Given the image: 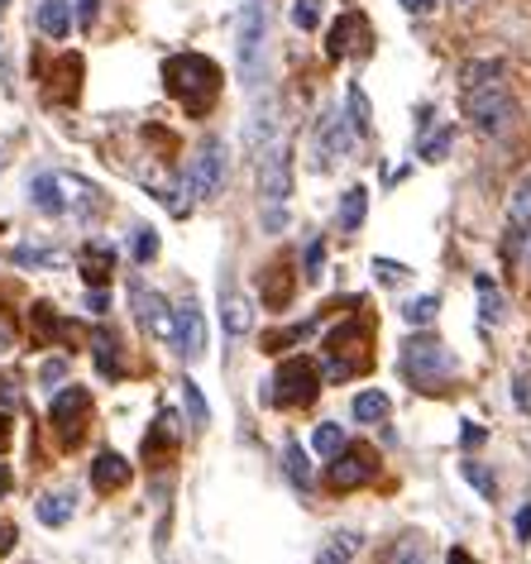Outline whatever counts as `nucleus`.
I'll use <instances>...</instances> for the list:
<instances>
[{
    "instance_id": "22",
    "label": "nucleus",
    "mask_w": 531,
    "mask_h": 564,
    "mask_svg": "<svg viewBox=\"0 0 531 564\" xmlns=\"http://www.w3.org/2000/svg\"><path fill=\"white\" fill-rule=\"evenodd\" d=\"M383 560H388V564H431V545H426V535L408 531V535H398V541L388 545Z\"/></svg>"
},
{
    "instance_id": "41",
    "label": "nucleus",
    "mask_w": 531,
    "mask_h": 564,
    "mask_svg": "<svg viewBox=\"0 0 531 564\" xmlns=\"http://www.w3.org/2000/svg\"><path fill=\"white\" fill-rule=\"evenodd\" d=\"M321 259H326V245H321V239H312V245H306V282L321 278Z\"/></svg>"
},
{
    "instance_id": "40",
    "label": "nucleus",
    "mask_w": 531,
    "mask_h": 564,
    "mask_svg": "<svg viewBox=\"0 0 531 564\" xmlns=\"http://www.w3.org/2000/svg\"><path fill=\"white\" fill-rule=\"evenodd\" d=\"M153 253H159V235H153V230H139V239H134V259H139V263H149Z\"/></svg>"
},
{
    "instance_id": "53",
    "label": "nucleus",
    "mask_w": 531,
    "mask_h": 564,
    "mask_svg": "<svg viewBox=\"0 0 531 564\" xmlns=\"http://www.w3.org/2000/svg\"><path fill=\"white\" fill-rule=\"evenodd\" d=\"M10 345H15V335H10L6 326H0V355H6V349H10Z\"/></svg>"
},
{
    "instance_id": "54",
    "label": "nucleus",
    "mask_w": 531,
    "mask_h": 564,
    "mask_svg": "<svg viewBox=\"0 0 531 564\" xmlns=\"http://www.w3.org/2000/svg\"><path fill=\"white\" fill-rule=\"evenodd\" d=\"M10 484H15V478H10V469H0V498L10 492Z\"/></svg>"
},
{
    "instance_id": "38",
    "label": "nucleus",
    "mask_w": 531,
    "mask_h": 564,
    "mask_svg": "<svg viewBox=\"0 0 531 564\" xmlns=\"http://www.w3.org/2000/svg\"><path fill=\"white\" fill-rule=\"evenodd\" d=\"M292 297V278L283 273V263H273V282H269V306H288Z\"/></svg>"
},
{
    "instance_id": "44",
    "label": "nucleus",
    "mask_w": 531,
    "mask_h": 564,
    "mask_svg": "<svg viewBox=\"0 0 531 564\" xmlns=\"http://www.w3.org/2000/svg\"><path fill=\"white\" fill-rule=\"evenodd\" d=\"M63 378H67V359H48V364H44V388L53 392V388L63 383Z\"/></svg>"
},
{
    "instance_id": "49",
    "label": "nucleus",
    "mask_w": 531,
    "mask_h": 564,
    "mask_svg": "<svg viewBox=\"0 0 531 564\" xmlns=\"http://www.w3.org/2000/svg\"><path fill=\"white\" fill-rule=\"evenodd\" d=\"M402 10H408V15H431V10H436V0H402Z\"/></svg>"
},
{
    "instance_id": "50",
    "label": "nucleus",
    "mask_w": 531,
    "mask_h": 564,
    "mask_svg": "<svg viewBox=\"0 0 531 564\" xmlns=\"http://www.w3.org/2000/svg\"><path fill=\"white\" fill-rule=\"evenodd\" d=\"M10 545H15V527H10V521H0V555H6Z\"/></svg>"
},
{
    "instance_id": "48",
    "label": "nucleus",
    "mask_w": 531,
    "mask_h": 564,
    "mask_svg": "<svg viewBox=\"0 0 531 564\" xmlns=\"http://www.w3.org/2000/svg\"><path fill=\"white\" fill-rule=\"evenodd\" d=\"M517 541H531V502L517 512Z\"/></svg>"
},
{
    "instance_id": "46",
    "label": "nucleus",
    "mask_w": 531,
    "mask_h": 564,
    "mask_svg": "<svg viewBox=\"0 0 531 564\" xmlns=\"http://www.w3.org/2000/svg\"><path fill=\"white\" fill-rule=\"evenodd\" d=\"M96 10H101V0H77V20H82V30H91Z\"/></svg>"
},
{
    "instance_id": "18",
    "label": "nucleus",
    "mask_w": 531,
    "mask_h": 564,
    "mask_svg": "<svg viewBox=\"0 0 531 564\" xmlns=\"http://www.w3.org/2000/svg\"><path fill=\"white\" fill-rule=\"evenodd\" d=\"M34 30L44 39H67V30H73V0H39Z\"/></svg>"
},
{
    "instance_id": "5",
    "label": "nucleus",
    "mask_w": 531,
    "mask_h": 564,
    "mask_svg": "<svg viewBox=\"0 0 531 564\" xmlns=\"http://www.w3.org/2000/svg\"><path fill=\"white\" fill-rule=\"evenodd\" d=\"M226 177H230L226 144H220V139H206V144H202L197 153H192L183 187L192 192V202H212V196H220V192H226Z\"/></svg>"
},
{
    "instance_id": "39",
    "label": "nucleus",
    "mask_w": 531,
    "mask_h": 564,
    "mask_svg": "<svg viewBox=\"0 0 531 564\" xmlns=\"http://www.w3.org/2000/svg\"><path fill=\"white\" fill-rule=\"evenodd\" d=\"M451 144H455V130H441V134H431L426 144H422V159H426V163H441V159H445V149H451Z\"/></svg>"
},
{
    "instance_id": "2",
    "label": "nucleus",
    "mask_w": 531,
    "mask_h": 564,
    "mask_svg": "<svg viewBox=\"0 0 531 564\" xmlns=\"http://www.w3.org/2000/svg\"><path fill=\"white\" fill-rule=\"evenodd\" d=\"M163 87L187 116H206L220 96V67L202 53H177V58L163 63Z\"/></svg>"
},
{
    "instance_id": "42",
    "label": "nucleus",
    "mask_w": 531,
    "mask_h": 564,
    "mask_svg": "<svg viewBox=\"0 0 531 564\" xmlns=\"http://www.w3.org/2000/svg\"><path fill=\"white\" fill-rule=\"evenodd\" d=\"M0 406H20V378L0 373Z\"/></svg>"
},
{
    "instance_id": "27",
    "label": "nucleus",
    "mask_w": 531,
    "mask_h": 564,
    "mask_svg": "<svg viewBox=\"0 0 531 564\" xmlns=\"http://www.w3.org/2000/svg\"><path fill=\"white\" fill-rule=\"evenodd\" d=\"M283 469L292 478V488H302V492H312V459H306V449L297 441H288L283 449Z\"/></svg>"
},
{
    "instance_id": "12",
    "label": "nucleus",
    "mask_w": 531,
    "mask_h": 564,
    "mask_svg": "<svg viewBox=\"0 0 531 564\" xmlns=\"http://www.w3.org/2000/svg\"><path fill=\"white\" fill-rule=\"evenodd\" d=\"M355 124L345 120V110H326L316 124V149H321V163H335L345 153H355Z\"/></svg>"
},
{
    "instance_id": "28",
    "label": "nucleus",
    "mask_w": 531,
    "mask_h": 564,
    "mask_svg": "<svg viewBox=\"0 0 531 564\" xmlns=\"http://www.w3.org/2000/svg\"><path fill=\"white\" fill-rule=\"evenodd\" d=\"M34 512L44 527H67V521H73V498H67V492H44Z\"/></svg>"
},
{
    "instance_id": "20",
    "label": "nucleus",
    "mask_w": 531,
    "mask_h": 564,
    "mask_svg": "<svg viewBox=\"0 0 531 564\" xmlns=\"http://www.w3.org/2000/svg\"><path fill=\"white\" fill-rule=\"evenodd\" d=\"M474 292H479V321L484 326H502L508 316V302H502V288L494 278H474Z\"/></svg>"
},
{
    "instance_id": "30",
    "label": "nucleus",
    "mask_w": 531,
    "mask_h": 564,
    "mask_svg": "<svg viewBox=\"0 0 531 564\" xmlns=\"http://www.w3.org/2000/svg\"><path fill=\"white\" fill-rule=\"evenodd\" d=\"M183 402H187V421H192V431H206V421H212V406H206V398H202V388L192 383H183Z\"/></svg>"
},
{
    "instance_id": "11",
    "label": "nucleus",
    "mask_w": 531,
    "mask_h": 564,
    "mask_svg": "<svg viewBox=\"0 0 531 564\" xmlns=\"http://www.w3.org/2000/svg\"><path fill=\"white\" fill-rule=\"evenodd\" d=\"M326 53L330 58H365L369 53V20L359 15V10H345V15L330 24Z\"/></svg>"
},
{
    "instance_id": "36",
    "label": "nucleus",
    "mask_w": 531,
    "mask_h": 564,
    "mask_svg": "<svg viewBox=\"0 0 531 564\" xmlns=\"http://www.w3.org/2000/svg\"><path fill=\"white\" fill-rule=\"evenodd\" d=\"M459 469H465V478H469V484H474V488H479V492H484V498H494V492H498V478H494V474H488V469H484V464H479V459H465V464H459Z\"/></svg>"
},
{
    "instance_id": "37",
    "label": "nucleus",
    "mask_w": 531,
    "mask_h": 564,
    "mask_svg": "<svg viewBox=\"0 0 531 564\" xmlns=\"http://www.w3.org/2000/svg\"><path fill=\"white\" fill-rule=\"evenodd\" d=\"M292 24H297V30H316L321 24V0H297V6H292Z\"/></svg>"
},
{
    "instance_id": "24",
    "label": "nucleus",
    "mask_w": 531,
    "mask_h": 564,
    "mask_svg": "<svg viewBox=\"0 0 531 564\" xmlns=\"http://www.w3.org/2000/svg\"><path fill=\"white\" fill-rule=\"evenodd\" d=\"M173 445H177V426H173V412H163L159 421H153V431L144 435V459L159 464V459H163Z\"/></svg>"
},
{
    "instance_id": "31",
    "label": "nucleus",
    "mask_w": 531,
    "mask_h": 564,
    "mask_svg": "<svg viewBox=\"0 0 531 564\" xmlns=\"http://www.w3.org/2000/svg\"><path fill=\"white\" fill-rule=\"evenodd\" d=\"M355 416L365 421V426H379V421L388 416V398H383V392H359V398H355Z\"/></svg>"
},
{
    "instance_id": "6",
    "label": "nucleus",
    "mask_w": 531,
    "mask_h": 564,
    "mask_svg": "<svg viewBox=\"0 0 531 564\" xmlns=\"http://www.w3.org/2000/svg\"><path fill=\"white\" fill-rule=\"evenodd\" d=\"M321 392V369L312 359H288L283 369H278L273 388H269V402L273 406H306Z\"/></svg>"
},
{
    "instance_id": "47",
    "label": "nucleus",
    "mask_w": 531,
    "mask_h": 564,
    "mask_svg": "<svg viewBox=\"0 0 531 564\" xmlns=\"http://www.w3.org/2000/svg\"><path fill=\"white\" fill-rule=\"evenodd\" d=\"M87 306H91V312H96V316H106V306H110V297H106V288H91V292H87Z\"/></svg>"
},
{
    "instance_id": "55",
    "label": "nucleus",
    "mask_w": 531,
    "mask_h": 564,
    "mask_svg": "<svg viewBox=\"0 0 531 564\" xmlns=\"http://www.w3.org/2000/svg\"><path fill=\"white\" fill-rule=\"evenodd\" d=\"M0 167H6V153H0Z\"/></svg>"
},
{
    "instance_id": "45",
    "label": "nucleus",
    "mask_w": 531,
    "mask_h": 564,
    "mask_svg": "<svg viewBox=\"0 0 531 564\" xmlns=\"http://www.w3.org/2000/svg\"><path fill=\"white\" fill-rule=\"evenodd\" d=\"M263 225H269V235H278L288 225V210L283 206H263Z\"/></svg>"
},
{
    "instance_id": "4",
    "label": "nucleus",
    "mask_w": 531,
    "mask_h": 564,
    "mask_svg": "<svg viewBox=\"0 0 531 564\" xmlns=\"http://www.w3.org/2000/svg\"><path fill=\"white\" fill-rule=\"evenodd\" d=\"M455 369H459L455 355L436 340V335H412V340L402 345V373H408L412 388L441 392V388L455 378Z\"/></svg>"
},
{
    "instance_id": "7",
    "label": "nucleus",
    "mask_w": 531,
    "mask_h": 564,
    "mask_svg": "<svg viewBox=\"0 0 531 564\" xmlns=\"http://www.w3.org/2000/svg\"><path fill=\"white\" fill-rule=\"evenodd\" d=\"M259 196L263 206H283L292 196V144L278 139L269 153H259Z\"/></svg>"
},
{
    "instance_id": "33",
    "label": "nucleus",
    "mask_w": 531,
    "mask_h": 564,
    "mask_svg": "<svg viewBox=\"0 0 531 564\" xmlns=\"http://www.w3.org/2000/svg\"><path fill=\"white\" fill-rule=\"evenodd\" d=\"M436 316H441V302L436 297H412L408 306H402V321H408V326H431Z\"/></svg>"
},
{
    "instance_id": "8",
    "label": "nucleus",
    "mask_w": 531,
    "mask_h": 564,
    "mask_svg": "<svg viewBox=\"0 0 531 564\" xmlns=\"http://www.w3.org/2000/svg\"><path fill=\"white\" fill-rule=\"evenodd\" d=\"M373 474H379V455H373L369 445H345L340 455L330 459L326 484H330L335 492H349V488H365Z\"/></svg>"
},
{
    "instance_id": "35",
    "label": "nucleus",
    "mask_w": 531,
    "mask_h": 564,
    "mask_svg": "<svg viewBox=\"0 0 531 564\" xmlns=\"http://www.w3.org/2000/svg\"><path fill=\"white\" fill-rule=\"evenodd\" d=\"M312 335V326H292V330H273V335H263V349L269 355H283L288 345H297V340H306Z\"/></svg>"
},
{
    "instance_id": "16",
    "label": "nucleus",
    "mask_w": 531,
    "mask_h": 564,
    "mask_svg": "<svg viewBox=\"0 0 531 564\" xmlns=\"http://www.w3.org/2000/svg\"><path fill=\"white\" fill-rule=\"evenodd\" d=\"M220 321H226V335L240 340V335L254 330V306H249L245 292H235L230 282H220Z\"/></svg>"
},
{
    "instance_id": "15",
    "label": "nucleus",
    "mask_w": 531,
    "mask_h": 564,
    "mask_svg": "<svg viewBox=\"0 0 531 564\" xmlns=\"http://www.w3.org/2000/svg\"><path fill=\"white\" fill-rule=\"evenodd\" d=\"M522 239H531V173L508 196V235H502V245L517 249Z\"/></svg>"
},
{
    "instance_id": "21",
    "label": "nucleus",
    "mask_w": 531,
    "mask_h": 564,
    "mask_svg": "<svg viewBox=\"0 0 531 564\" xmlns=\"http://www.w3.org/2000/svg\"><path fill=\"white\" fill-rule=\"evenodd\" d=\"M365 550V535L359 531H335L326 545H321V555H316V564H349Z\"/></svg>"
},
{
    "instance_id": "19",
    "label": "nucleus",
    "mask_w": 531,
    "mask_h": 564,
    "mask_svg": "<svg viewBox=\"0 0 531 564\" xmlns=\"http://www.w3.org/2000/svg\"><path fill=\"white\" fill-rule=\"evenodd\" d=\"M30 202L44 210V216H63V210H67L63 177H58V173H39V177L30 182Z\"/></svg>"
},
{
    "instance_id": "10",
    "label": "nucleus",
    "mask_w": 531,
    "mask_h": 564,
    "mask_svg": "<svg viewBox=\"0 0 531 564\" xmlns=\"http://www.w3.org/2000/svg\"><path fill=\"white\" fill-rule=\"evenodd\" d=\"M91 416V392L87 388H63L58 398H53V426H58V435L67 445L82 441V426H87Z\"/></svg>"
},
{
    "instance_id": "1",
    "label": "nucleus",
    "mask_w": 531,
    "mask_h": 564,
    "mask_svg": "<svg viewBox=\"0 0 531 564\" xmlns=\"http://www.w3.org/2000/svg\"><path fill=\"white\" fill-rule=\"evenodd\" d=\"M498 63H469L459 77V96H465V116L479 134H508L517 120V101L508 91V82L498 77Z\"/></svg>"
},
{
    "instance_id": "26",
    "label": "nucleus",
    "mask_w": 531,
    "mask_h": 564,
    "mask_svg": "<svg viewBox=\"0 0 531 564\" xmlns=\"http://www.w3.org/2000/svg\"><path fill=\"white\" fill-rule=\"evenodd\" d=\"M110 263H116V253L106 245H87V253H82V278H87V288H106Z\"/></svg>"
},
{
    "instance_id": "3",
    "label": "nucleus",
    "mask_w": 531,
    "mask_h": 564,
    "mask_svg": "<svg viewBox=\"0 0 531 564\" xmlns=\"http://www.w3.org/2000/svg\"><path fill=\"white\" fill-rule=\"evenodd\" d=\"M263 63H269V0H245L240 24H235V67H240L245 91H259Z\"/></svg>"
},
{
    "instance_id": "14",
    "label": "nucleus",
    "mask_w": 531,
    "mask_h": 564,
    "mask_svg": "<svg viewBox=\"0 0 531 564\" xmlns=\"http://www.w3.org/2000/svg\"><path fill=\"white\" fill-rule=\"evenodd\" d=\"M278 139H283V134H278V101H273V96H263V101H259L254 110H249V124H245V149L259 159V153H269V149L278 144Z\"/></svg>"
},
{
    "instance_id": "29",
    "label": "nucleus",
    "mask_w": 531,
    "mask_h": 564,
    "mask_svg": "<svg viewBox=\"0 0 531 564\" xmlns=\"http://www.w3.org/2000/svg\"><path fill=\"white\" fill-rule=\"evenodd\" d=\"M345 445H349V441H345V431L335 426V421H321V426L312 431V449H316V455H326V459H335Z\"/></svg>"
},
{
    "instance_id": "17",
    "label": "nucleus",
    "mask_w": 531,
    "mask_h": 564,
    "mask_svg": "<svg viewBox=\"0 0 531 564\" xmlns=\"http://www.w3.org/2000/svg\"><path fill=\"white\" fill-rule=\"evenodd\" d=\"M130 484V459L116 455V449H101V455L91 459V488L96 492H116Z\"/></svg>"
},
{
    "instance_id": "51",
    "label": "nucleus",
    "mask_w": 531,
    "mask_h": 564,
    "mask_svg": "<svg viewBox=\"0 0 531 564\" xmlns=\"http://www.w3.org/2000/svg\"><path fill=\"white\" fill-rule=\"evenodd\" d=\"M6 449H10V416L0 412V455H6Z\"/></svg>"
},
{
    "instance_id": "34",
    "label": "nucleus",
    "mask_w": 531,
    "mask_h": 564,
    "mask_svg": "<svg viewBox=\"0 0 531 564\" xmlns=\"http://www.w3.org/2000/svg\"><path fill=\"white\" fill-rule=\"evenodd\" d=\"M10 259L24 263V268H58V253L44 249V245H20L15 253H10Z\"/></svg>"
},
{
    "instance_id": "23",
    "label": "nucleus",
    "mask_w": 531,
    "mask_h": 564,
    "mask_svg": "<svg viewBox=\"0 0 531 564\" xmlns=\"http://www.w3.org/2000/svg\"><path fill=\"white\" fill-rule=\"evenodd\" d=\"M91 355H96V369H101L106 378H120L124 364H120V340L110 330H96L91 335Z\"/></svg>"
},
{
    "instance_id": "9",
    "label": "nucleus",
    "mask_w": 531,
    "mask_h": 564,
    "mask_svg": "<svg viewBox=\"0 0 531 564\" xmlns=\"http://www.w3.org/2000/svg\"><path fill=\"white\" fill-rule=\"evenodd\" d=\"M173 349L183 355L187 364H197L206 355V316L197 302H183L173 306Z\"/></svg>"
},
{
    "instance_id": "25",
    "label": "nucleus",
    "mask_w": 531,
    "mask_h": 564,
    "mask_svg": "<svg viewBox=\"0 0 531 564\" xmlns=\"http://www.w3.org/2000/svg\"><path fill=\"white\" fill-rule=\"evenodd\" d=\"M365 216H369V187H349L340 196V230L355 235L359 225H365Z\"/></svg>"
},
{
    "instance_id": "13",
    "label": "nucleus",
    "mask_w": 531,
    "mask_h": 564,
    "mask_svg": "<svg viewBox=\"0 0 531 564\" xmlns=\"http://www.w3.org/2000/svg\"><path fill=\"white\" fill-rule=\"evenodd\" d=\"M130 302H134V316L144 321V326H149L153 335H159V340L173 345V312H167V302L159 297V292L144 288V282L134 278V282H130Z\"/></svg>"
},
{
    "instance_id": "32",
    "label": "nucleus",
    "mask_w": 531,
    "mask_h": 564,
    "mask_svg": "<svg viewBox=\"0 0 531 564\" xmlns=\"http://www.w3.org/2000/svg\"><path fill=\"white\" fill-rule=\"evenodd\" d=\"M349 124H355V134L359 139H369L373 134V120H369V101H365V91L359 87H349V116H345Z\"/></svg>"
},
{
    "instance_id": "43",
    "label": "nucleus",
    "mask_w": 531,
    "mask_h": 564,
    "mask_svg": "<svg viewBox=\"0 0 531 564\" xmlns=\"http://www.w3.org/2000/svg\"><path fill=\"white\" fill-rule=\"evenodd\" d=\"M373 273H379L383 282H402L408 278V268H402L398 259H373Z\"/></svg>"
},
{
    "instance_id": "52",
    "label": "nucleus",
    "mask_w": 531,
    "mask_h": 564,
    "mask_svg": "<svg viewBox=\"0 0 531 564\" xmlns=\"http://www.w3.org/2000/svg\"><path fill=\"white\" fill-rule=\"evenodd\" d=\"M445 564H479V560H474L469 550H451V560H445Z\"/></svg>"
},
{
    "instance_id": "56",
    "label": "nucleus",
    "mask_w": 531,
    "mask_h": 564,
    "mask_svg": "<svg viewBox=\"0 0 531 564\" xmlns=\"http://www.w3.org/2000/svg\"><path fill=\"white\" fill-rule=\"evenodd\" d=\"M6 6H10V0H0V10H6Z\"/></svg>"
}]
</instances>
